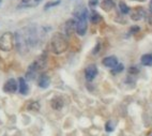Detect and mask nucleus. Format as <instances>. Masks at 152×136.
Masks as SVG:
<instances>
[{"mask_svg": "<svg viewBox=\"0 0 152 136\" xmlns=\"http://www.w3.org/2000/svg\"><path fill=\"white\" fill-rule=\"evenodd\" d=\"M15 44L21 54H25L29 52L30 48L37 45L39 40L37 27L33 25L24 27L15 33Z\"/></svg>", "mask_w": 152, "mask_h": 136, "instance_id": "f257e3e1", "label": "nucleus"}, {"mask_svg": "<svg viewBox=\"0 0 152 136\" xmlns=\"http://www.w3.org/2000/svg\"><path fill=\"white\" fill-rule=\"evenodd\" d=\"M74 16H75V23H76V27H75V30L77 32L78 35H85L86 32H87V28H88V16H89V13H88V10L85 8V6H81V8H77V9L74 11Z\"/></svg>", "mask_w": 152, "mask_h": 136, "instance_id": "f03ea898", "label": "nucleus"}, {"mask_svg": "<svg viewBox=\"0 0 152 136\" xmlns=\"http://www.w3.org/2000/svg\"><path fill=\"white\" fill-rule=\"evenodd\" d=\"M50 46H52L53 53H55L56 55L64 53L69 47V42L66 40V37L60 32L54 33L52 40H50Z\"/></svg>", "mask_w": 152, "mask_h": 136, "instance_id": "7ed1b4c3", "label": "nucleus"}, {"mask_svg": "<svg viewBox=\"0 0 152 136\" xmlns=\"http://www.w3.org/2000/svg\"><path fill=\"white\" fill-rule=\"evenodd\" d=\"M45 65H46V56L42 55L29 65L27 73H26L27 78L28 79H34L37 73L45 68Z\"/></svg>", "mask_w": 152, "mask_h": 136, "instance_id": "20e7f679", "label": "nucleus"}, {"mask_svg": "<svg viewBox=\"0 0 152 136\" xmlns=\"http://www.w3.org/2000/svg\"><path fill=\"white\" fill-rule=\"evenodd\" d=\"M14 44H15V37L12 32H6L0 37V50L3 52L12 50Z\"/></svg>", "mask_w": 152, "mask_h": 136, "instance_id": "39448f33", "label": "nucleus"}, {"mask_svg": "<svg viewBox=\"0 0 152 136\" xmlns=\"http://www.w3.org/2000/svg\"><path fill=\"white\" fill-rule=\"evenodd\" d=\"M18 88L17 81L14 78H10L6 81V84L3 85V91L6 93H14L16 92V90Z\"/></svg>", "mask_w": 152, "mask_h": 136, "instance_id": "423d86ee", "label": "nucleus"}, {"mask_svg": "<svg viewBox=\"0 0 152 136\" xmlns=\"http://www.w3.org/2000/svg\"><path fill=\"white\" fill-rule=\"evenodd\" d=\"M98 75V68L95 64H90L88 65L86 70H85V77L88 81H92L95 76Z\"/></svg>", "mask_w": 152, "mask_h": 136, "instance_id": "0eeeda50", "label": "nucleus"}, {"mask_svg": "<svg viewBox=\"0 0 152 136\" xmlns=\"http://www.w3.org/2000/svg\"><path fill=\"white\" fill-rule=\"evenodd\" d=\"M102 63L105 65L106 68H110V69L116 68V67L119 64L118 59H117V57H115V56H109V57L104 58L103 59Z\"/></svg>", "mask_w": 152, "mask_h": 136, "instance_id": "6e6552de", "label": "nucleus"}, {"mask_svg": "<svg viewBox=\"0 0 152 136\" xmlns=\"http://www.w3.org/2000/svg\"><path fill=\"white\" fill-rule=\"evenodd\" d=\"M18 86H19V93H22L23 96L28 94L29 92V87L28 84L26 83L25 78L24 77H19L18 79Z\"/></svg>", "mask_w": 152, "mask_h": 136, "instance_id": "1a4fd4ad", "label": "nucleus"}, {"mask_svg": "<svg viewBox=\"0 0 152 136\" xmlns=\"http://www.w3.org/2000/svg\"><path fill=\"white\" fill-rule=\"evenodd\" d=\"M75 27H76V23H75L74 19H69V21H66L65 26H64L66 35H71V34L73 33V31L75 30Z\"/></svg>", "mask_w": 152, "mask_h": 136, "instance_id": "9d476101", "label": "nucleus"}, {"mask_svg": "<svg viewBox=\"0 0 152 136\" xmlns=\"http://www.w3.org/2000/svg\"><path fill=\"white\" fill-rule=\"evenodd\" d=\"M37 84H39V87H40V88L46 89L47 87L49 86L50 79L46 74H43V75H41L40 76V78H39V83Z\"/></svg>", "mask_w": 152, "mask_h": 136, "instance_id": "9b49d317", "label": "nucleus"}, {"mask_svg": "<svg viewBox=\"0 0 152 136\" xmlns=\"http://www.w3.org/2000/svg\"><path fill=\"white\" fill-rule=\"evenodd\" d=\"M63 100L61 99V98H59V96H57V98H54L53 100H52V102H50V105H52V107H53L54 109H56V110H59V109H61L62 107H63Z\"/></svg>", "mask_w": 152, "mask_h": 136, "instance_id": "f8f14e48", "label": "nucleus"}, {"mask_svg": "<svg viewBox=\"0 0 152 136\" xmlns=\"http://www.w3.org/2000/svg\"><path fill=\"white\" fill-rule=\"evenodd\" d=\"M144 16H145V11H144L140 6H138V8L134 11L133 14L131 15V17H132L133 21H139V19L144 18Z\"/></svg>", "mask_w": 152, "mask_h": 136, "instance_id": "ddd939ff", "label": "nucleus"}, {"mask_svg": "<svg viewBox=\"0 0 152 136\" xmlns=\"http://www.w3.org/2000/svg\"><path fill=\"white\" fill-rule=\"evenodd\" d=\"M114 6H115V3H114L112 0H103L102 2H101V8L105 12H109Z\"/></svg>", "mask_w": 152, "mask_h": 136, "instance_id": "4468645a", "label": "nucleus"}, {"mask_svg": "<svg viewBox=\"0 0 152 136\" xmlns=\"http://www.w3.org/2000/svg\"><path fill=\"white\" fill-rule=\"evenodd\" d=\"M141 64L146 65V67H151L152 65V54H145L141 56Z\"/></svg>", "mask_w": 152, "mask_h": 136, "instance_id": "2eb2a0df", "label": "nucleus"}, {"mask_svg": "<svg viewBox=\"0 0 152 136\" xmlns=\"http://www.w3.org/2000/svg\"><path fill=\"white\" fill-rule=\"evenodd\" d=\"M101 19H102V17H101V15H100L99 13L95 12V11H92L90 14V21L92 24H98V23L101 22Z\"/></svg>", "mask_w": 152, "mask_h": 136, "instance_id": "dca6fc26", "label": "nucleus"}, {"mask_svg": "<svg viewBox=\"0 0 152 136\" xmlns=\"http://www.w3.org/2000/svg\"><path fill=\"white\" fill-rule=\"evenodd\" d=\"M27 109L28 110H33V111H37L39 109H40V104L37 102H34V101H32V102H30L27 105Z\"/></svg>", "mask_w": 152, "mask_h": 136, "instance_id": "f3484780", "label": "nucleus"}, {"mask_svg": "<svg viewBox=\"0 0 152 136\" xmlns=\"http://www.w3.org/2000/svg\"><path fill=\"white\" fill-rule=\"evenodd\" d=\"M60 2H61V0H55V1H49V2H47L46 4H45L44 9H45V10H48V9H50V8H54V6H58V4H60Z\"/></svg>", "mask_w": 152, "mask_h": 136, "instance_id": "a211bd4d", "label": "nucleus"}, {"mask_svg": "<svg viewBox=\"0 0 152 136\" xmlns=\"http://www.w3.org/2000/svg\"><path fill=\"white\" fill-rule=\"evenodd\" d=\"M119 8H120V11H121L122 14H127V13L130 12L129 6H127L123 1H120V3H119Z\"/></svg>", "mask_w": 152, "mask_h": 136, "instance_id": "6ab92c4d", "label": "nucleus"}, {"mask_svg": "<svg viewBox=\"0 0 152 136\" xmlns=\"http://www.w3.org/2000/svg\"><path fill=\"white\" fill-rule=\"evenodd\" d=\"M105 130L106 132H112V131L115 130V124H114L112 121H108V122L105 124Z\"/></svg>", "mask_w": 152, "mask_h": 136, "instance_id": "aec40b11", "label": "nucleus"}, {"mask_svg": "<svg viewBox=\"0 0 152 136\" xmlns=\"http://www.w3.org/2000/svg\"><path fill=\"white\" fill-rule=\"evenodd\" d=\"M123 69H124L123 64H121V63H119V64L117 65L116 68L112 69V74H117V73H120V72L123 71Z\"/></svg>", "mask_w": 152, "mask_h": 136, "instance_id": "412c9836", "label": "nucleus"}, {"mask_svg": "<svg viewBox=\"0 0 152 136\" xmlns=\"http://www.w3.org/2000/svg\"><path fill=\"white\" fill-rule=\"evenodd\" d=\"M129 72H130V73H132V74H137V73H138V69L132 67V68L129 70Z\"/></svg>", "mask_w": 152, "mask_h": 136, "instance_id": "4be33fe9", "label": "nucleus"}, {"mask_svg": "<svg viewBox=\"0 0 152 136\" xmlns=\"http://www.w3.org/2000/svg\"><path fill=\"white\" fill-rule=\"evenodd\" d=\"M96 4H98V0H90V1H89V6H90L91 8H94Z\"/></svg>", "mask_w": 152, "mask_h": 136, "instance_id": "5701e85b", "label": "nucleus"}, {"mask_svg": "<svg viewBox=\"0 0 152 136\" xmlns=\"http://www.w3.org/2000/svg\"><path fill=\"white\" fill-rule=\"evenodd\" d=\"M139 30V27H132L131 28V32H134V31H135V32H137V31Z\"/></svg>", "mask_w": 152, "mask_h": 136, "instance_id": "b1692460", "label": "nucleus"}, {"mask_svg": "<svg viewBox=\"0 0 152 136\" xmlns=\"http://www.w3.org/2000/svg\"><path fill=\"white\" fill-rule=\"evenodd\" d=\"M150 10L152 11V0H151V2H150Z\"/></svg>", "mask_w": 152, "mask_h": 136, "instance_id": "393cba45", "label": "nucleus"}, {"mask_svg": "<svg viewBox=\"0 0 152 136\" xmlns=\"http://www.w3.org/2000/svg\"><path fill=\"white\" fill-rule=\"evenodd\" d=\"M134 1V0H133ZM135 1H140V2H143V1H146V0H135Z\"/></svg>", "mask_w": 152, "mask_h": 136, "instance_id": "a878e982", "label": "nucleus"}, {"mask_svg": "<svg viewBox=\"0 0 152 136\" xmlns=\"http://www.w3.org/2000/svg\"><path fill=\"white\" fill-rule=\"evenodd\" d=\"M150 24L152 25V15H151V17H150Z\"/></svg>", "mask_w": 152, "mask_h": 136, "instance_id": "bb28decb", "label": "nucleus"}, {"mask_svg": "<svg viewBox=\"0 0 152 136\" xmlns=\"http://www.w3.org/2000/svg\"><path fill=\"white\" fill-rule=\"evenodd\" d=\"M0 2H1V0H0Z\"/></svg>", "mask_w": 152, "mask_h": 136, "instance_id": "cd10ccee", "label": "nucleus"}]
</instances>
